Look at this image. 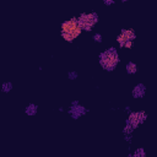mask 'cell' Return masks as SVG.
<instances>
[{"label":"cell","instance_id":"6da1fadb","mask_svg":"<svg viewBox=\"0 0 157 157\" xmlns=\"http://www.w3.org/2000/svg\"><path fill=\"white\" fill-rule=\"evenodd\" d=\"M98 63L104 71H108V72L114 71L117 69L118 64L120 63V56H119L118 49L114 47H109V48L104 49L103 52H101L98 54Z\"/></svg>","mask_w":157,"mask_h":157},{"label":"cell","instance_id":"7a4b0ae2","mask_svg":"<svg viewBox=\"0 0 157 157\" xmlns=\"http://www.w3.org/2000/svg\"><path fill=\"white\" fill-rule=\"evenodd\" d=\"M82 32L83 31L78 25L77 16L71 17L69 20H65L60 25V36L65 42H69V43L74 42L77 37L81 36Z\"/></svg>","mask_w":157,"mask_h":157},{"label":"cell","instance_id":"3957f363","mask_svg":"<svg viewBox=\"0 0 157 157\" xmlns=\"http://www.w3.org/2000/svg\"><path fill=\"white\" fill-rule=\"evenodd\" d=\"M77 21H78V25L82 28V31L91 32L93 29V27L98 23L99 16L94 11H92V12H82V13H80L77 16Z\"/></svg>","mask_w":157,"mask_h":157},{"label":"cell","instance_id":"277c9868","mask_svg":"<svg viewBox=\"0 0 157 157\" xmlns=\"http://www.w3.org/2000/svg\"><path fill=\"white\" fill-rule=\"evenodd\" d=\"M137 34L135 32V29L132 28H123L120 29L119 34L117 36V42H118V45L120 48H124V49H130L134 44V40L136 39Z\"/></svg>","mask_w":157,"mask_h":157},{"label":"cell","instance_id":"5b68a950","mask_svg":"<svg viewBox=\"0 0 157 157\" xmlns=\"http://www.w3.org/2000/svg\"><path fill=\"white\" fill-rule=\"evenodd\" d=\"M147 113L145 110H135V112H129L128 118L125 119L126 124H130L132 128L137 129L141 124H144L147 120Z\"/></svg>","mask_w":157,"mask_h":157},{"label":"cell","instance_id":"8992f818","mask_svg":"<svg viewBox=\"0 0 157 157\" xmlns=\"http://www.w3.org/2000/svg\"><path fill=\"white\" fill-rule=\"evenodd\" d=\"M88 108H86L85 105H82L77 99H74L71 103H70V107L67 109V114L74 119V120H77L78 118L86 115L88 113Z\"/></svg>","mask_w":157,"mask_h":157},{"label":"cell","instance_id":"52a82bcc","mask_svg":"<svg viewBox=\"0 0 157 157\" xmlns=\"http://www.w3.org/2000/svg\"><path fill=\"white\" fill-rule=\"evenodd\" d=\"M145 94H146V85L142 83V82L136 83V85L132 87V90H131V96H132V98H135V99L144 98Z\"/></svg>","mask_w":157,"mask_h":157},{"label":"cell","instance_id":"ba28073f","mask_svg":"<svg viewBox=\"0 0 157 157\" xmlns=\"http://www.w3.org/2000/svg\"><path fill=\"white\" fill-rule=\"evenodd\" d=\"M125 71L128 72V75H135L139 71V66L134 61H128L125 65Z\"/></svg>","mask_w":157,"mask_h":157},{"label":"cell","instance_id":"9c48e42d","mask_svg":"<svg viewBox=\"0 0 157 157\" xmlns=\"http://www.w3.org/2000/svg\"><path fill=\"white\" fill-rule=\"evenodd\" d=\"M25 113H26V115H28V117H34V115L38 113V105H37L36 103H29V104H27L26 108H25Z\"/></svg>","mask_w":157,"mask_h":157},{"label":"cell","instance_id":"30bf717a","mask_svg":"<svg viewBox=\"0 0 157 157\" xmlns=\"http://www.w3.org/2000/svg\"><path fill=\"white\" fill-rule=\"evenodd\" d=\"M12 88H13V85H12V82H10V81L2 82V83H1V87H0L1 92H4V93H9Z\"/></svg>","mask_w":157,"mask_h":157},{"label":"cell","instance_id":"8fae6325","mask_svg":"<svg viewBox=\"0 0 157 157\" xmlns=\"http://www.w3.org/2000/svg\"><path fill=\"white\" fill-rule=\"evenodd\" d=\"M132 157H146V150L144 147H137L132 152Z\"/></svg>","mask_w":157,"mask_h":157},{"label":"cell","instance_id":"7c38bea8","mask_svg":"<svg viewBox=\"0 0 157 157\" xmlns=\"http://www.w3.org/2000/svg\"><path fill=\"white\" fill-rule=\"evenodd\" d=\"M135 130H136L135 128H132L130 124H126V123H125V125H124V128H123V135H130V134H132Z\"/></svg>","mask_w":157,"mask_h":157},{"label":"cell","instance_id":"4fadbf2b","mask_svg":"<svg viewBox=\"0 0 157 157\" xmlns=\"http://www.w3.org/2000/svg\"><path fill=\"white\" fill-rule=\"evenodd\" d=\"M77 77H78V74H77V71H75V70H70V71L67 72V78H69V80L74 81V80H76Z\"/></svg>","mask_w":157,"mask_h":157},{"label":"cell","instance_id":"5bb4252c","mask_svg":"<svg viewBox=\"0 0 157 157\" xmlns=\"http://www.w3.org/2000/svg\"><path fill=\"white\" fill-rule=\"evenodd\" d=\"M92 39H93V42H96V43H102V42H103V36L97 32V33H94V34L92 36Z\"/></svg>","mask_w":157,"mask_h":157},{"label":"cell","instance_id":"9a60e30c","mask_svg":"<svg viewBox=\"0 0 157 157\" xmlns=\"http://www.w3.org/2000/svg\"><path fill=\"white\" fill-rule=\"evenodd\" d=\"M124 141L128 142V144H131V142H132V134H130V135H124Z\"/></svg>","mask_w":157,"mask_h":157},{"label":"cell","instance_id":"2e32d148","mask_svg":"<svg viewBox=\"0 0 157 157\" xmlns=\"http://www.w3.org/2000/svg\"><path fill=\"white\" fill-rule=\"evenodd\" d=\"M103 4L105 6H113L115 4V0H103Z\"/></svg>","mask_w":157,"mask_h":157},{"label":"cell","instance_id":"e0dca14e","mask_svg":"<svg viewBox=\"0 0 157 157\" xmlns=\"http://www.w3.org/2000/svg\"><path fill=\"white\" fill-rule=\"evenodd\" d=\"M124 110H125V112H130V107H129V105H126V107L124 108Z\"/></svg>","mask_w":157,"mask_h":157},{"label":"cell","instance_id":"ac0fdd59","mask_svg":"<svg viewBox=\"0 0 157 157\" xmlns=\"http://www.w3.org/2000/svg\"><path fill=\"white\" fill-rule=\"evenodd\" d=\"M64 110H65V109H64L63 107H60V108H59V112H64Z\"/></svg>","mask_w":157,"mask_h":157},{"label":"cell","instance_id":"d6986e66","mask_svg":"<svg viewBox=\"0 0 157 157\" xmlns=\"http://www.w3.org/2000/svg\"><path fill=\"white\" fill-rule=\"evenodd\" d=\"M120 1H121V2H128L129 0H120Z\"/></svg>","mask_w":157,"mask_h":157}]
</instances>
